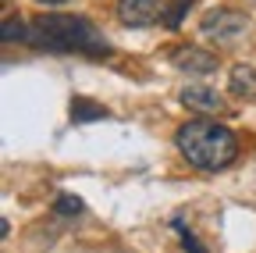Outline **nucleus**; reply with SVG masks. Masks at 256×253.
Returning a JSON list of instances; mask_svg holds the SVG:
<instances>
[{"label":"nucleus","mask_w":256,"mask_h":253,"mask_svg":"<svg viewBox=\"0 0 256 253\" xmlns=\"http://www.w3.org/2000/svg\"><path fill=\"white\" fill-rule=\"evenodd\" d=\"M174 143L182 157L196 168V171H224L235 157H238V139L228 125H220L214 118H196L185 121L174 132Z\"/></svg>","instance_id":"nucleus-2"},{"label":"nucleus","mask_w":256,"mask_h":253,"mask_svg":"<svg viewBox=\"0 0 256 253\" xmlns=\"http://www.w3.org/2000/svg\"><path fill=\"white\" fill-rule=\"evenodd\" d=\"M0 36H4V43L28 40V25H25V22H18V18H4V25H0Z\"/></svg>","instance_id":"nucleus-9"},{"label":"nucleus","mask_w":256,"mask_h":253,"mask_svg":"<svg viewBox=\"0 0 256 253\" xmlns=\"http://www.w3.org/2000/svg\"><path fill=\"white\" fill-rule=\"evenodd\" d=\"M246 15L242 11H232V8H217L203 18V36L217 40V43H235L242 33H246Z\"/></svg>","instance_id":"nucleus-3"},{"label":"nucleus","mask_w":256,"mask_h":253,"mask_svg":"<svg viewBox=\"0 0 256 253\" xmlns=\"http://www.w3.org/2000/svg\"><path fill=\"white\" fill-rule=\"evenodd\" d=\"M182 104L188 111H200V114H224V111H228L224 97L214 86H185L182 89Z\"/></svg>","instance_id":"nucleus-6"},{"label":"nucleus","mask_w":256,"mask_h":253,"mask_svg":"<svg viewBox=\"0 0 256 253\" xmlns=\"http://www.w3.org/2000/svg\"><path fill=\"white\" fill-rule=\"evenodd\" d=\"M228 93L235 100H256V68H249V65H235L232 68V75H228Z\"/></svg>","instance_id":"nucleus-7"},{"label":"nucleus","mask_w":256,"mask_h":253,"mask_svg":"<svg viewBox=\"0 0 256 253\" xmlns=\"http://www.w3.org/2000/svg\"><path fill=\"white\" fill-rule=\"evenodd\" d=\"M28 43L54 54H86V57H107V36L82 15H40L28 22Z\"/></svg>","instance_id":"nucleus-1"},{"label":"nucleus","mask_w":256,"mask_h":253,"mask_svg":"<svg viewBox=\"0 0 256 253\" xmlns=\"http://www.w3.org/2000/svg\"><path fill=\"white\" fill-rule=\"evenodd\" d=\"M54 210H57L60 217H72V214H78V210H82V200H78V196H60Z\"/></svg>","instance_id":"nucleus-12"},{"label":"nucleus","mask_w":256,"mask_h":253,"mask_svg":"<svg viewBox=\"0 0 256 253\" xmlns=\"http://www.w3.org/2000/svg\"><path fill=\"white\" fill-rule=\"evenodd\" d=\"M168 0H118V18L132 29L156 25L160 18H168Z\"/></svg>","instance_id":"nucleus-4"},{"label":"nucleus","mask_w":256,"mask_h":253,"mask_svg":"<svg viewBox=\"0 0 256 253\" xmlns=\"http://www.w3.org/2000/svg\"><path fill=\"white\" fill-rule=\"evenodd\" d=\"M188 8H192V0H174V8L168 11V29H178L182 22H185V15H188Z\"/></svg>","instance_id":"nucleus-11"},{"label":"nucleus","mask_w":256,"mask_h":253,"mask_svg":"<svg viewBox=\"0 0 256 253\" xmlns=\"http://www.w3.org/2000/svg\"><path fill=\"white\" fill-rule=\"evenodd\" d=\"M100 118H107V111L100 104H92L86 97H75L72 100V121H100Z\"/></svg>","instance_id":"nucleus-8"},{"label":"nucleus","mask_w":256,"mask_h":253,"mask_svg":"<svg viewBox=\"0 0 256 253\" xmlns=\"http://www.w3.org/2000/svg\"><path fill=\"white\" fill-rule=\"evenodd\" d=\"M171 228L182 235V246H185V253H206V246H203L196 235H192V232L185 228V221H178V217H174V221H171Z\"/></svg>","instance_id":"nucleus-10"},{"label":"nucleus","mask_w":256,"mask_h":253,"mask_svg":"<svg viewBox=\"0 0 256 253\" xmlns=\"http://www.w3.org/2000/svg\"><path fill=\"white\" fill-rule=\"evenodd\" d=\"M171 65L178 68V72H185V75H206V72H214L217 68V54H210L206 47H178L174 54H171Z\"/></svg>","instance_id":"nucleus-5"},{"label":"nucleus","mask_w":256,"mask_h":253,"mask_svg":"<svg viewBox=\"0 0 256 253\" xmlns=\"http://www.w3.org/2000/svg\"><path fill=\"white\" fill-rule=\"evenodd\" d=\"M36 4H46V8H57V4H68V0H36Z\"/></svg>","instance_id":"nucleus-13"}]
</instances>
